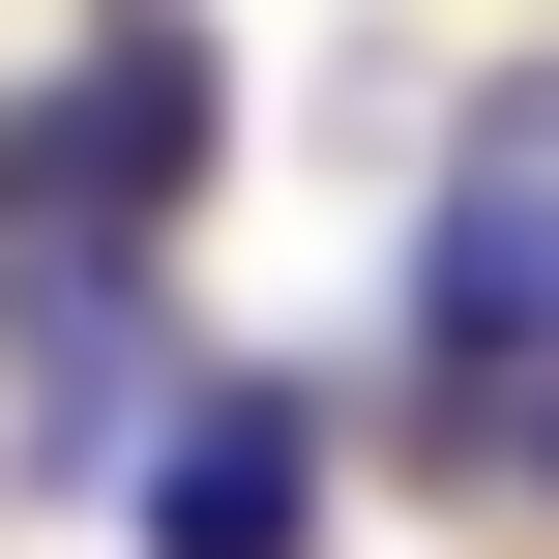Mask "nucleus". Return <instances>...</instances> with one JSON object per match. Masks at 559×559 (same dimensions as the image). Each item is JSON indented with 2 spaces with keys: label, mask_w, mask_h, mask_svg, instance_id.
Masks as SVG:
<instances>
[{
  "label": "nucleus",
  "mask_w": 559,
  "mask_h": 559,
  "mask_svg": "<svg viewBox=\"0 0 559 559\" xmlns=\"http://www.w3.org/2000/svg\"><path fill=\"white\" fill-rule=\"evenodd\" d=\"M531 442H559V413H531Z\"/></svg>",
  "instance_id": "7ed1b4c3"
},
{
  "label": "nucleus",
  "mask_w": 559,
  "mask_h": 559,
  "mask_svg": "<svg viewBox=\"0 0 559 559\" xmlns=\"http://www.w3.org/2000/svg\"><path fill=\"white\" fill-rule=\"evenodd\" d=\"M236 147V59L206 29H88L0 88V295L29 265H177V177Z\"/></svg>",
  "instance_id": "f257e3e1"
},
{
  "label": "nucleus",
  "mask_w": 559,
  "mask_h": 559,
  "mask_svg": "<svg viewBox=\"0 0 559 559\" xmlns=\"http://www.w3.org/2000/svg\"><path fill=\"white\" fill-rule=\"evenodd\" d=\"M118 531L147 559H324V413L295 383H177L147 472H118Z\"/></svg>",
  "instance_id": "f03ea898"
}]
</instances>
